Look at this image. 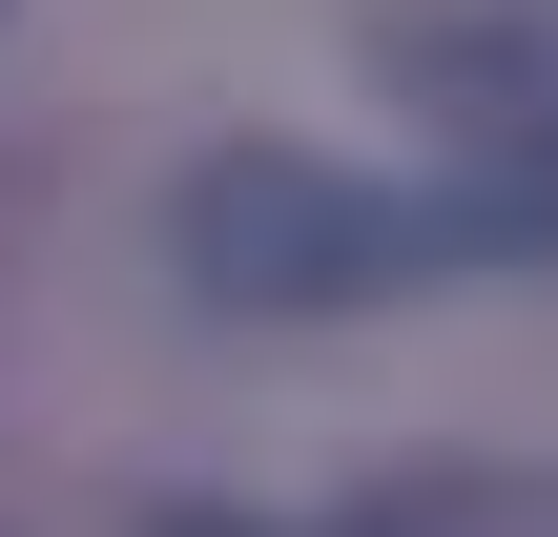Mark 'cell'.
<instances>
[{
    "mask_svg": "<svg viewBox=\"0 0 558 537\" xmlns=\"http://www.w3.org/2000/svg\"><path fill=\"white\" fill-rule=\"evenodd\" d=\"M166 248H186V290L207 310H393V290H435V269H497L518 228L435 166V186H373V166H331V145H207L186 186H166Z\"/></svg>",
    "mask_w": 558,
    "mask_h": 537,
    "instance_id": "obj_1",
    "label": "cell"
},
{
    "mask_svg": "<svg viewBox=\"0 0 558 537\" xmlns=\"http://www.w3.org/2000/svg\"><path fill=\"white\" fill-rule=\"evenodd\" d=\"M373 62H393V103L435 124V166H456L518 248H558V0H414Z\"/></svg>",
    "mask_w": 558,
    "mask_h": 537,
    "instance_id": "obj_2",
    "label": "cell"
},
{
    "mask_svg": "<svg viewBox=\"0 0 558 537\" xmlns=\"http://www.w3.org/2000/svg\"><path fill=\"white\" fill-rule=\"evenodd\" d=\"M414 537H558V497H456V517H414Z\"/></svg>",
    "mask_w": 558,
    "mask_h": 537,
    "instance_id": "obj_3",
    "label": "cell"
}]
</instances>
